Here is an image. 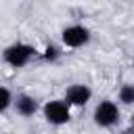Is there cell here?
Returning a JSON list of instances; mask_svg holds the SVG:
<instances>
[{
    "label": "cell",
    "instance_id": "obj_1",
    "mask_svg": "<svg viewBox=\"0 0 134 134\" xmlns=\"http://www.w3.org/2000/svg\"><path fill=\"white\" fill-rule=\"evenodd\" d=\"M38 54H40V52H38V48H36L34 44H29V42H13V44L4 46V50H2V61H4L8 67H13V69H23V67H27Z\"/></svg>",
    "mask_w": 134,
    "mask_h": 134
},
{
    "label": "cell",
    "instance_id": "obj_2",
    "mask_svg": "<svg viewBox=\"0 0 134 134\" xmlns=\"http://www.w3.org/2000/svg\"><path fill=\"white\" fill-rule=\"evenodd\" d=\"M92 119L98 128H113L119 124L121 119V111L119 105L111 98H103L100 103H96L94 111H92Z\"/></svg>",
    "mask_w": 134,
    "mask_h": 134
},
{
    "label": "cell",
    "instance_id": "obj_3",
    "mask_svg": "<svg viewBox=\"0 0 134 134\" xmlns=\"http://www.w3.org/2000/svg\"><path fill=\"white\" fill-rule=\"evenodd\" d=\"M44 119L50 124V126H65L69 124L71 119V107L63 100V98H52V100H46L42 107H40Z\"/></svg>",
    "mask_w": 134,
    "mask_h": 134
},
{
    "label": "cell",
    "instance_id": "obj_4",
    "mask_svg": "<svg viewBox=\"0 0 134 134\" xmlns=\"http://www.w3.org/2000/svg\"><path fill=\"white\" fill-rule=\"evenodd\" d=\"M90 40H92V31L82 23H71L61 29V42L65 48H82L88 46Z\"/></svg>",
    "mask_w": 134,
    "mask_h": 134
},
{
    "label": "cell",
    "instance_id": "obj_5",
    "mask_svg": "<svg viewBox=\"0 0 134 134\" xmlns=\"http://www.w3.org/2000/svg\"><path fill=\"white\" fill-rule=\"evenodd\" d=\"M92 98V88L86 84H71L65 88V96L63 100L69 107H86Z\"/></svg>",
    "mask_w": 134,
    "mask_h": 134
},
{
    "label": "cell",
    "instance_id": "obj_6",
    "mask_svg": "<svg viewBox=\"0 0 134 134\" xmlns=\"http://www.w3.org/2000/svg\"><path fill=\"white\" fill-rule=\"evenodd\" d=\"M13 109H15L17 115H21V117H34V115L40 111V105H38L36 96L23 92V94H17V96H15V100H13Z\"/></svg>",
    "mask_w": 134,
    "mask_h": 134
},
{
    "label": "cell",
    "instance_id": "obj_7",
    "mask_svg": "<svg viewBox=\"0 0 134 134\" xmlns=\"http://www.w3.org/2000/svg\"><path fill=\"white\" fill-rule=\"evenodd\" d=\"M61 54H63V50H61V46L59 44H46L44 46V50L40 52V57H42V61H46V63H57L59 59H61Z\"/></svg>",
    "mask_w": 134,
    "mask_h": 134
},
{
    "label": "cell",
    "instance_id": "obj_8",
    "mask_svg": "<svg viewBox=\"0 0 134 134\" xmlns=\"http://www.w3.org/2000/svg\"><path fill=\"white\" fill-rule=\"evenodd\" d=\"M117 100L126 107L134 105V84H121L117 90Z\"/></svg>",
    "mask_w": 134,
    "mask_h": 134
},
{
    "label": "cell",
    "instance_id": "obj_9",
    "mask_svg": "<svg viewBox=\"0 0 134 134\" xmlns=\"http://www.w3.org/2000/svg\"><path fill=\"white\" fill-rule=\"evenodd\" d=\"M13 100H15V94L10 92V88L0 86V113H6L13 107Z\"/></svg>",
    "mask_w": 134,
    "mask_h": 134
},
{
    "label": "cell",
    "instance_id": "obj_10",
    "mask_svg": "<svg viewBox=\"0 0 134 134\" xmlns=\"http://www.w3.org/2000/svg\"><path fill=\"white\" fill-rule=\"evenodd\" d=\"M130 121H132V128H134V113H132V119H130Z\"/></svg>",
    "mask_w": 134,
    "mask_h": 134
}]
</instances>
